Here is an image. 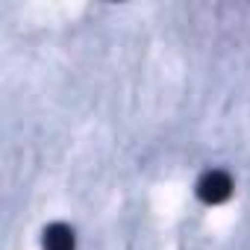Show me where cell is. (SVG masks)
I'll use <instances>...</instances> for the list:
<instances>
[{
	"label": "cell",
	"mask_w": 250,
	"mask_h": 250,
	"mask_svg": "<svg viewBox=\"0 0 250 250\" xmlns=\"http://www.w3.org/2000/svg\"><path fill=\"white\" fill-rule=\"evenodd\" d=\"M229 194H232V180H229L227 171L212 168L197 180V197L203 203H209V206H218V203L229 200Z\"/></svg>",
	"instance_id": "cell-1"
},
{
	"label": "cell",
	"mask_w": 250,
	"mask_h": 250,
	"mask_svg": "<svg viewBox=\"0 0 250 250\" xmlns=\"http://www.w3.org/2000/svg\"><path fill=\"white\" fill-rule=\"evenodd\" d=\"M77 238L68 224H50L44 229V250H74Z\"/></svg>",
	"instance_id": "cell-2"
}]
</instances>
